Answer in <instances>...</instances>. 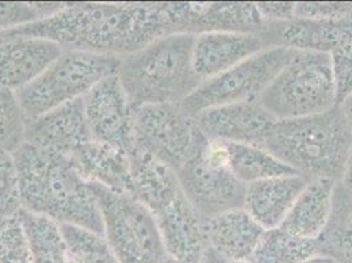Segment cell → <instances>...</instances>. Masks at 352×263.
<instances>
[{
  "label": "cell",
  "instance_id": "cell-1",
  "mask_svg": "<svg viewBox=\"0 0 352 263\" xmlns=\"http://www.w3.org/2000/svg\"><path fill=\"white\" fill-rule=\"evenodd\" d=\"M170 34L167 3H65L54 15L0 33V41L40 37L65 50L121 59Z\"/></svg>",
  "mask_w": 352,
  "mask_h": 263
},
{
  "label": "cell",
  "instance_id": "cell-2",
  "mask_svg": "<svg viewBox=\"0 0 352 263\" xmlns=\"http://www.w3.org/2000/svg\"><path fill=\"white\" fill-rule=\"evenodd\" d=\"M12 154L23 209L59 225H76L104 234L102 213L92 189L67 157L27 143Z\"/></svg>",
  "mask_w": 352,
  "mask_h": 263
},
{
  "label": "cell",
  "instance_id": "cell-3",
  "mask_svg": "<svg viewBox=\"0 0 352 263\" xmlns=\"http://www.w3.org/2000/svg\"><path fill=\"white\" fill-rule=\"evenodd\" d=\"M351 145V125L337 104L318 115L278 120L263 147L307 180L339 183Z\"/></svg>",
  "mask_w": 352,
  "mask_h": 263
},
{
  "label": "cell",
  "instance_id": "cell-4",
  "mask_svg": "<svg viewBox=\"0 0 352 263\" xmlns=\"http://www.w3.org/2000/svg\"><path fill=\"white\" fill-rule=\"evenodd\" d=\"M193 34H170L121 57L118 76L133 107L182 104L203 81L193 69Z\"/></svg>",
  "mask_w": 352,
  "mask_h": 263
},
{
  "label": "cell",
  "instance_id": "cell-5",
  "mask_svg": "<svg viewBox=\"0 0 352 263\" xmlns=\"http://www.w3.org/2000/svg\"><path fill=\"white\" fill-rule=\"evenodd\" d=\"M258 103L276 120L313 116L337 105L331 57L294 50Z\"/></svg>",
  "mask_w": 352,
  "mask_h": 263
},
{
  "label": "cell",
  "instance_id": "cell-6",
  "mask_svg": "<svg viewBox=\"0 0 352 263\" xmlns=\"http://www.w3.org/2000/svg\"><path fill=\"white\" fill-rule=\"evenodd\" d=\"M120 57L63 50L44 73L16 91L27 118L41 116L67 103L82 99L105 78L118 75Z\"/></svg>",
  "mask_w": 352,
  "mask_h": 263
},
{
  "label": "cell",
  "instance_id": "cell-7",
  "mask_svg": "<svg viewBox=\"0 0 352 263\" xmlns=\"http://www.w3.org/2000/svg\"><path fill=\"white\" fill-rule=\"evenodd\" d=\"M176 174L187 199L204 219L243 208L246 185L228 166L226 144L208 140L197 128L191 153Z\"/></svg>",
  "mask_w": 352,
  "mask_h": 263
},
{
  "label": "cell",
  "instance_id": "cell-8",
  "mask_svg": "<svg viewBox=\"0 0 352 263\" xmlns=\"http://www.w3.org/2000/svg\"><path fill=\"white\" fill-rule=\"evenodd\" d=\"M103 220L104 235L120 263H160L167 258L153 215L131 193L89 185Z\"/></svg>",
  "mask_w": 352,
  "mask_h": 263
},
{
  "label": "cell",
  "instance_id": "cell-9",
  "mask_svg": "<svg viewBox=\"0 0 352 263\" xmlns=\"http://www.w3.org/2000/svg\"><path fill=\"white\" fill-rule=\"evenodd\" d=\"M294 53L287 48L265 49L233 69L206 79L180 105L192 117L221 105L258 102Z\"/></svg>",
  "mask_w": 352,
  "mask_h": 263
},
{
  "label": "cell",
  "instance_id": "cell-10",
  "mask_svg": "<svg viewBox=\"0 0 352 263\" xmlns=\"http://www.w3.org/2000/svg\"><path fill=\"white\" fill-rule=\"evenodd\" d=\"M196 127L180 104L134 107V150L177 171L191 153Z\"/></svg>",
  "mask_w": 352,
  "mask_h": 263
},
{
  "label": "cell",
  "instance_id": "cell-11",
  "mask_svg": "<svg viewBox=\"0 0 352 263\" xmlns=\"http://www.w3.org/2000/svg\"><path fill=\"white\" fill-rule=\"evenodd\" d=\"M83 107L92 141L132 154L134 107L118 75L105 78L86 94Z\"/></svg>",
  "mask_w": 352,
  "mask_h": 263
},
{
  "label": "cell",
  "instance_id": "cell-12",
  "mask_svg": "<svg viewBox=\"0 0 352 263\" xmlns=\"http://www.w3.org/2000/svg\"><path fill=\"white\" fill-rule=\"evenodd\" d=\"M268 48L331 54L352 43V15L339 19H301L265 23L258 33Z\"/></svg>",
  "mask_w": 352,
  "mask_h": 263
},
{
  "label": "cell",
  "instance_id": "cell-13",
  "mask_svg": "<svg viewBox=\"0 0 352 263\" xmlns=\"http://www.w3.org/2000/svg\"><path fill=\"white\" fill-rule=\"evenodd\" d=\"M195 127L208 140L264 147L278 121L258 102L234 103L192 116Z\"/></svg>",
  "mask_w": 352,
  "mask_h": 263
},
{
  "label": "cell",
  "instance_id": "cell-14",
  "mask_svg": "<svg viewBox=\"0 0 352 263\" xmlns=\"http://www.w3.org/2000/svg\"><path fill=\"white\" fill-rule=\"evenodd\" d=\"M151 215L167 255L182 262L199 263L208 250V220L193 208L186 193L182 191Z\"/></svg>",
  "mask_w": 352,
  "mask_h": 263
},
{
  "label": "cell",
  "instance_id": "cell-15",
  "mask_svg": "<svg viewBox=\"0 0 352 263\" xmlns=\"http://www.w3.org/2000/svg\"><path fill=\"white\" fill-rule=\"evenodd\" d=\"M91 140L83 98L27 118L25 143L33 147L69 157Z\"/></svg>",
  "mask_w": 352,
  "mask_h": 263
},
{
  "label": "cell",
  "instance_id": "cell-16",
  "mask_svg": "<svg viewBox=\"0 0 352 263\" xmlns=\"http://www.w3.org/2000/svg\"><path fill=\"white\" fill-rule=\"evenodd\" d=\"M270 49L258 33L208 32L195 36L193 69L204 82Z\"/></svg>",
  "mask_w": 352,
  "mask_h": 263
},
{
  "label": "cell",
  "instance_id": "cell-17",
  "mask_svg": "<svg viewBox=\"0 0 352 263\" xmlns=\"http://www.w3.org/2000/svg\"><path fill=\"white\" fill-rule=\"evenodd\" d=\"M63 50L58 44L40 37L0 41V85L14 92L27 87Z\"/></svg>",
  "mask_w": 352,
  "mask_h": 263
},
{
  "label": "cell",
  "instance_id": "cell-18",
  "mask_svg": "<svg viewBox=\"0 0 352 263\" xmlns=\"http://www.w3.org/2000/svg\"><path fill=\"white\" fill-rule=\"evenodd\" d=\"M67 158L89 185L132 195V162L129 153L91 140Z\"/></svg>",
  "mask_w": 352,
  "mask_h": 263
},
{
  "label": "cell",
  "instance_id": "cell-19",
  "mask_svg": "<svg viewBox=\"0 0 352 263\" xmlns=\"http://www.w3.org/2000/svg\"><path fill=\"white\" fill-rule=\"evenodd\" d=\"M307 182L298 174H291L248 185L243 209L264 231L280 228Z\"/></svg>",
  "mask_w": 352,
  "mask_h": 263
},
{
  "label": "cell",
  "instance_id": "cell-20",
  "mask_svg": "<svg viewBox=\"0 0 352 263\" xmlns=\"http://www.w3.org/2000/svg\"><path fill=\"white\" fill-rule=\"evenodd\" d=\"M264 229L243 208L208 220V248L226 262L249 261Z\"/></svg>",
  "mask_w": 352,
  "mask_h": 263
},
{
  "label": "cell",
  "instance_id": "cell-21",
  "mask_svg": "<svg viewBox=\"0 0 352 263\" xmlns=\"http://www.w3.org/2000/svg\"><path fill=\"white\" fill-rule=\"evenodd\" d=\"M336 186L331 179L308 180L280 228L301 238L318 240L331 215Z\"/></svg>",
  "mask_w": 352,
  "mask_h": 263
},
{
  "label": "cell",
  "instance_id": "cell-22",
  "mask_svg": "<svg viewBox=\"0 0 352 263\" xmlns=\"http://www.w3.org/2000/svg\"><path fill=\"white\" fill-rule=\"evenodd\" d=\"M318 241V254L338 263H352V191L337 183L329 222Z\"/></svg>",
  "mask_w": 352,
  "mask_h": 263
},
{
  "label": "cell",
  "instance_id": "cell-23",
  "mask_svg": "<svg viewBox=\"0 0 352 263\" xmlns=\"http://www.w3.org/2000/svg\"><path fill=\"white\" fill-rule=\"evenodd\" d=\"M225 144L228 150V166L230 171L239 182L246 186L275 176L297 174L264 147L235 143Z\"/></svg>",
  "mask_w": 352,
  "mask_h": 263
},
{
  "label": "cell",
  "instance_id": "cell-24",
  "mask_svg": "<svg viewBox=\"0 0 352 263\" xmlns=\"http://www.w3.org/2000/svg\"><path fill=\"white\" fill-rule=\"evenodd\" d=\"M19 216L28 237L30 263H72L59 224L25 209Z\"/></svg>",
  "mask_w": 352,
  "mask_h": 263
},
{
  "label": "cell",
  "instance_id": "cell-25",
  "mask_svg": "<svg viewBox=\"0 0 352 263\" xmlns=\"http://www.w3.org/2000/svg\"><path fill=\"white\" fill-rule=\"evenodd\" d=\"M320 257L318 241L288 233L283 228L264 231L250 263H305Z\"/></svg>",
  "mask_w": 352,
  "mask_h": 263
},
{
  "label": "cell",
  "instance_id": "cell-26",
  "mask_svg": "<svg viewBox=\"0 0 352 263\" xmlns=\"http://www.w3.org/2000/svg\"><path fill=\"white\" fill-rule=\"evenodd\" d=\"M72 263H120L104 234L76 225H60Z\"/></svg>",
  "mask_w": 352,
  "mask_h": 263
},
{
  "label": "cell",
  "instance_id": "cell-27",
  "mask_svg": "<svg viewBox=\"0 0 352 263\" xmlns=\"http://www.w3.org/2000/svg\"><path fill=\"white\" fill-rule=\"evenodd\" d=\"M27 117L15 92L0 85V150L14 153L25 143Z\"/></svg>",
  "mask_w": 352,
  "mask_h": 263
},
{
  "label": "cell",
  "instance_id": "cell-28",
  "mask_svg": "<svg viewBox=\"0 0 352 263\" xmlns=\"http://www.w3.org/2000/svg\"><path fill=\"white\" fill-rule=\"evenodd\" d=\"M65 3H0V33L16 30L57 14Z\"/></svg>",
  "mask_w": 352,
  "mask_h": 263
},
{
  "label": "cell",
  "instance_id": "cell-29",
  "mask_svg": "<svg viewBox=\"0 0 352 263\" xmlns=\"http://www.w3.org/2000/svg\"><path fill=\"white\" fill-rule=\"evenodd\" d=\"M0 263H30V242L19 213L0 220Z\"/></svg>",
  "mask_w": 352,
  "mask_h": 263
},
{
  "label": "cell",
  "instance_id": "cell-30",
  "mask_svg": "<svg viewBox=\"0 0 352 263\" xmlns=\"http://www.w3.org/2000/svg\"><path fill=\"white\" fill-rule=\"evenodd\" d=\"M21 209L20 180L14 154L0 150V220L15 216Z\"/></svg>",
  "mask_w": 352,
  "mask_h": 263
},
{
  "label": "cell",
  "instance_id": "cell-31",
  "mask_svg": "<svg viewBox=\"0 0 352 263\" xmlns=\"http://www.w3.org/2000/svg\"><path fill=\"white\" fill-rule=\"evenodd\" d=\"M330 57L339 104L352 94V43L338 48Z\"/></svg>",
  "mask_w": 352,
  "mask_h": 263
},
{
  "label": "cell",
  "instance_id": "cell-32",
  "mask_svg": "<svg viewBox=\"0 0 352 263\" xmlns=\"http://www.w3.org/2000/svg\"><path fill=\"white\" fill-rule=\"evenodd\" d=\"M352 15V3H294V17L339 19Z\"/></svg>",
  "mask_w": 352,
  "mask_h": 263
},
{
  "label": "cell",
  "instance_id": "cell-33",
  "mask_svg": "<svg viewBox=\"0 0 352 263\" xmlns=\"http://www.w3.org/2000/svg\"><path fill=\"white\" fill-rule=\"evenodd\" d=\"M259 15L264 23L287 21L294 17V3L279 1V3H255Z\"/></svg>",
  "mask_w": 352,
  "mask_h": 263
},
{
  "label": "cell",
  "instance_id": "cell-34",
  "mask_svg": "<svg viewBox=\"0 0 352 263\" xmlns=\"http://www.w3.org/2000/svg\"><path fill=\"white\" fill-rule=\"evenodd\" d=\"M344 189L352 191V145L347 156V161L344 165V170H343V176L339 182Z\"/></svg>",
  "mask_w": 352,
  "mask_h": 263
},
{
  "label": "cell",
  "instance_id": "cell-35",
  "mask_svg": "<svg viewBox=\"0 0 352 263\" xmlns=\"http://www.w3.org/2000/svg\"><path fill=\"white\" fill-rule=\"evenodd\" d=\"M338 105H339L340 109L343 111L344 116L347 118V121H349V124L351 125L352 128V94L350 96H347L343 102L339 103Z\"/></svg>",
  "mask_w": 352,
  "mask_h": 263
},
{
  "label": "cell",
  "instance_id": "cell-36",
  "mask_svg": "<svg viewBox=\"0 0 352 263\" xmlns=\"http://www.w3.org/2000/svg\"><path fill=\"white\" fill-rule=\"evenodd\" d=\"M199 263H226V261L222 260L220 255L217 253H214L212 249L208 248Z\"/></svg>",
  "mask_w": 352,
  "mask_h": 263
},
{
  "label": "cell",
  "instance_id": "cell-37",
  "mask_svg": "<svg viewBox=\"0 0 352 263\" xmlns=\"http://www.w3.org/2000/svg\"><path fill=\"white\" fill-rule=\"evenodd\" d=\"M305 263H338L336 261H333V260H330V258H326V257H316V258H313V260H310L308 262Z\"/></svg>",
  "mask_w": 352,
  "mask_h": 263
},
{
  "label": "cell",
  "instance_id": "cell-38",
  "mask_svg": "<svg viewBox=\"0 0 352 263\" xmlns=\"http://www.w3.org/2000/svg\"><path fill=\"white\" fill-rule=\"evenodd\" d=\"M160 263H186L182 262V261H177L175 258H171V257H167V258H164L162 262Z\"/></svg>",
  "mask_w": 352,
  "mask_h": 263
},
{
  "label": "cell",
  "instance_id": "cell-39",
  "mask_svg": "<svg viewBox=\"0 0 352 263\" xmlns=\"http://www.w3.org/2000/svg\"><path fill=\"white\" fill-rule=\"evenodd\" d=\"M226 263H250L249 261H238V262H226Z\"/></svg>",
  "mask_w": 352,
  "mask_h": 263
}]
</instances>
